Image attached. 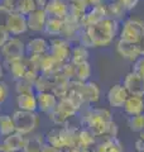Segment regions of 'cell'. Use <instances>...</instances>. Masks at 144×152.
<instances>
[{"instance_id":"cell-38","label":"cell","mask_w":144,"mask_h":152,"mask_svg":"<svg viewBox=\"0 0 144 152\" xmlns=\"http://www.w3.org/2000/svg\"><path fill=\"white\" fill-rule=\"evenodd\" d=\"M36 1H37L38 8H43V9H44V7L47 5V3L49 1V0H36Z\"/></svg>"},{"instance_id":"cell-3","label":"cell","mask_w":144,"mask_h":152,"mask_svg":"<svg viewBox=\"0 0 144 152\" xmlns=\"http://www.w3.org/2000/svg\"><path fill=\"white\" fill-rule=\"evenodd\" d=\"M79 129V127H71L67 123L62 126H57L47 133L44 141L46 143L58 150L72 148V147H76Z\"/></svg>"},{"instance_id":"cell-13","label":"cell","mask_w":144,"mask_h":152,"mask_svg":"<svg viewBox=\"0 0 144 152\" xmlns=\"http://www.w3.org/2000/svg\"><path fill=\"white\" fill-rule=\"evenodd\" d=\"M48 14L43 8H37L29 14H27V24H28V31L39 33L44 31V26L47 22Z\"/></svg>"},{"instance_id":"cell-23","label":"cell","mask_w":144,"mask_h":152,"mask_svg":"<svg viewBox=\"0 0 144 152\" xmlns=\"http://www.w3.org/2000/svg\"><path fill=\"white\" fill-rule=\"evenodd\" d=\"M97 137H96L89 128H80L77 133V141H76V147L82 150H92V147L95 146Z\"/></svg>"},{"instance_id":"cell-9","label":"cell","mask_w":144,"mask_h":152,"mask_svg":"<svg viewBox=\"0 0 144 152\" xmlns=\"http://www.w3.org/2000/svg\"><path fill=\"white\" fill-rule=\"evenodd\" d=\"M72 43L63 37H52L49 39V53L61 64L70 62Z\"/></svg>"},{"instance_id":"cell-36","label":"cell","mask_w":144,"mask_h":152,"mask_svg":"<svg viewBox=\"0 0 144 152\" xmlns=\"http://www.w3.org/2000/svg\"><path fill=\"white\" fill-rule=\"evenodd\" d=\"M42 152H61V150L55 148V147H52L51 145H48V143H44Z\"/></svg>"},{"instance_id":"cell-39","label":"cell","mask_w":144,"mask_h":152,"mask_svg":"<svg viewBox=\"0 0 144 152\" xmlns=\"http://www.w3.org/2000/svg\"><path fill=\"white\" fill-rule=\"evenodd\" d=\"M90 5H95V4H99V3H104L106 1V0H87Z\"/></svg>"},{"instance_id":"cell-29","label":"cell","mask_w":144,"mask_h":152,"mask_svg":"<svg viewBox=\"0 0 144 152\" xmlns=\"http://www.w3.org/2000/svg\"><path fill=\"white\" fill-rule=\"evenodd\" d=\"M44 143H46V141L42 140L39 136L32 137V138H28L25 147L23 148L22 152H42Z\"/></svg>"},{"instance_id":"cell-42","label":"cell","mask_w":144,"mask_h":152,"mask_svg":"<svg viewBox=\"0 0 144 152\" xmlns=\"http://www.w3.org/2000/svg\"><path fill=\"white\" fill-rule=\"evenodd\" d=\"M1 104H3V103H1V102H0V110H1Z\"/></svg>"},{"instance_id":"cell-40","label":"cell","mask_w":144,"mask_h":152,"mask_svg":"<svg viewBox=\"0 0 144 152\" xmlns=\"http://www.w3.org/2000/svg\"><path fill=\"white\" fill-rule=\"evenodd\" d=\"M4 77V64L0 62V80H3Z\"/></svg>"},{"instance_id":"cell-37","label":"cell","mask_w":144,"mask_h":152,"mask_svg":"<svg viewBox=\"0 0 144 152\" xmlns=\"http://www.w3.org/2000/svg\"><path fill=\"white\" fill-rule=\"evenodd\" d=\"M138 48H139V52H140V56H144V36L140 38V41L137 43Z\"/></svg>"},{"instance_id":"cell-17","label":"cell","mask_w":144,"mask_h":152,"mask_svg":"<svg viewBox=\"0 0 144 152\" xmlns=\"http://www.w3.org/2000/svg\"><path fill=\"white\" fill-rule=\"evenodd\" d=\"M44 10L48 17L65 19L70 13L68 0H49L44 7Z\"/></svg>"},{"instance_id":"cell-2","label":"cell","mask_w":144,"mask_h":152,"mask_svg":"<svg viewBox=\"0 0 144 152\" xmlns=\"http://www.w3.org/2000/svg\"><path fill=\"white\" fill-rule=\"evenodd\" d=\"M120 23L116 19L106 17L99 23H95L92 26L84 27L86 33L89 36V39L92 47H108L115 41V38L119 36Z\"/></svg>"},{"instance_id":"cell-11","label":"cell","mask_w":144,"mask_h":152,"mask_svg":"<svg viewBox=\"0 0 144 152\" xmlns=\"http://www.w3.org/2000/svg\"><path fill=\"white\" fill-rule=\"evenodd\" d=\"M108 17V9H106V1L99 3L95 5H90V8L86 10L84 19H82V27L92 26L95 23H99Z\"/></svg>"},{"instance_id":"cell-7","label":"cell","mask_w":144,"mask_h":152,"mask_svg":"<svg viewBox=\"0 0 144 152\" xmlns=\"http://www.w3.org/2000/svg\"><path fill=\"white\" fill-rule=\"evenodd\" d=\"M70 89L77 91L85 104H95L100 100V88L94 81H79V80H71Z\"/></svg>"},{"instance_id":"cell-10","label":"cell","mask_w":144,"mask_h":152,"mask_svg":"<svg viewBox=\"0 0 144 152\" xmlns=\"http://www.w3.org/2000/svg\"><path fill=\"white\" fill-rule=\"evenodd\" d=\"M128 96H129V93L125 89V86L123 85V83L114 84L113 86H110V89L106 93V99H108L109 105L111 108H116V109L123 108Z\"/></svg>"},{"instance_id":"cell-8","label":"cell","mask_w":144,"mask_h":152,"mask_svg":"<svg viewBox=\"0 0 144 152\" xmlns=\"http://www.w3.org/2000/svg\"><path fill=\"white\" fill-rule=\"evenodd\" d=\"M0 53H1L4 61H13V60L24 58L27 55L25 43L22 42L18 37L12 36L5 43L0 47Z\"/></svg>"},{"instance_id":"cell-18","label":"cell","mask_w":144,"mask_h":152,"mask_svg":"<svg viewBox=\"0 0 144 152\" xmlns=\"http://www.w3.org/2000/svg\"><path fill=\"white\" fill-rule=\"evenodd\" d=\"M37 94V102H38V110L49 114L56 108L57 103H58V98L56 96L53 91H41Z\"/></svg>"},{"instance_id":"cell-5","label":"cell","mask_w":144,"mask_h":152,"mask_svg":"<svg viewBox=\"0 0 144 152\" xmlns=\"http://www.w3.org/2000/svg\"><path fill=\"white\" fill-rule=\"evenodd\" d=\"M79 110L80 109L68 98L63 96L58 99V103H57L56 108L48 114V117H49L51 122L55 126H62V124H66L71 118H73L79 113Z\"/></svg>"},{"instance_id":"cell-22","label":"cell","mask_w":144,"mask_h":152,"mask_svg":"<svg viewBox=\"0 0 144 152\" xmlns=\"http://www.w3.org/2000/svg\"><path fill=\"white\" fill-rule=\"evenodd\" d=\"M27 141H28V138L25 136L15 131L14 133H12V134L4 137L3 145L8 147L12 152H20V151H23L24 147H25Z\"/></svg>"},{"instance_id":"cell-19","label":"cell","mask_w":144,"mask_h":152,"mask_svg":"<svg viewBox=\"0 0 144 152\" xmlns=\"http://www.w3.org/2000/svg\"><path fill=\"white\" fill-rule=\"evenodd\" d=\"M25 52L28 56L33 55H46L49 52V41L43 37L31 38L25 43Z\"/></svg>"},{"instance_id":"cell-4","label":"cell","mask_w":144,"mask_h":152,"mask_svg":"<svg viewBox=\"0 0 144 152\" xmlns=\"http://www.w3.org/2000/svg\"><path fill=\"white\" fill-rule=\"evenodd\" d=\"M143 36H144V20L142 18L132 15L121 20L119 36H118L119 39L130 42V43H138Z\"/></svg>"},{"instance_id":"cell-28","label":"cell","mask_w":144,"mask_h":152,"mask_svg":"<svg viewBox=\"0 0 144 152\" xmlns=\"http://www.w3.org/2000/svg\"><path fill=\"white\" fill-rule=\"evenodd\" d=\"M91 76V66L89 61L82 64L75 65V76L73 80H79V81H87Z\"/></svg>"},{"instance_id":"cell-6","label":"cell","mask_w":144,"mask_h":152,"mask_svg":"<svg viewBox=\"0 0 144 152\" xmlns=\"http://www.w3.org/2000/svg\"><path fill=\"white\" fill-rule=\"evenodd\" d=\"M12 117H13L14 124H15V131L24 136L34 132L36 128L38 127V123H39V118L37 115V112L17 109L12 114Z\"/></svg>"},{"instance_id":"cell-41","label":"cell","mask_w":144,"mask_h":152,"mask_svg":"<svg viewBox=\"0 0 144 152\" xmlns=\"http://www.w3.org/2000/svg\"><path fill=\"white\" fill-rule=\"evenodd\" d=\"M0 152H12V151L9 150L8 147H5V146H4V145L1 143V145H0Z\"/></svg>"},{"instance_id":"cell-14","label":"cell","mask_w":144,"mask_h":152,"mask_svg":"<svg viewBox=\"0 0 144 152\" xmlns=\"http://www.w3.org/2000/svg\"><path fill=\"white\" fill-rule=\"evenodd\" d=\"M123 85L128 90L129 95L144 96V79L134 71H129L123 80Z\"/></svg>"},{"instance_id":"cell-15","label":"cell","mask_w":144,"mask_h":152,"mask_svg":"<svg viewBox=\"0 0 144 152\" xmlns=\"http://www.w3.org/2000/svg\"><path fill=\"white\" fill-rule=\"evenodd\" d=\"M3 64L7 67L8 72L12 75V77L15 81H18V80L24 79L28 70V66H29V61H28V57H24V58H19V60L4 61Z\"/></svg>"},{"instance_id":"cell-21","label":"cell","mask_w":144,"mask_h":152,"mask_svg":"<svg viewBox=\"0 0 144 152\" xmlns=\"http://www.w3.org/2000/svg\"><path fill=\"white\" fill-rule=\"evenodd\" d=\"M17 107H18V109H22V110L37 112L38 110V102H37L36 91L17 94Z\"/></svg>"},{"instance_id":"cell-30","label":"cell","mask_w":144,"mask_h":152,"mask_svg":"<svg viewBox=\"0 0 144 152\" xmlns=\"http://www.w3.org/2000/svg\"><path fill=\"white\" fill-rule=\"evenodd\" d=\"M128 126L130 128L132 132H135V133L144 132V113L138 114V115L129 117Z\"/></svg>"},{"instance_id":"cell-24","label":"cell","mask_w":144,"mask_h":152,"mask_svg":"<svg viewBox=\"0 0 144 152\" xmlns=\"http://www.w3.org/2000/svg\"><path fill=\"white\" fill-rule=\"evenodd\" d=\"M106 9H108V17L113 19H116V20L121 22L127 18L128 10L121 4L120 0H109L106 3Z\"/></svg>"},{"instance_id":"cell-20","label":"cell","mask_w":144,"mask_h":152,"mask_svg":"<svg viewBox=\"0 0 144 152\" xmlns=\"http://www.w3.org/2000/svg\"><path fill=\"white\" fill-rule=\"evenodd\" d=\"M124 113L129 117L138 115V114L144 113V96L139 95H129L127 102L123 105Z\"/></svg>"},{"instance_id":"cell-12","label":"cell","mask_w":144,"mask_h":152,"mask_svg":"<svg viewBox=\"0 0 144 152\" xmlns=\"http://www.w3.org/2000/svg\"><path fill=\"white\" fill-rule=\"evenodd\" d=\"M7 29L10 33V36H15V37L25 33L28 31L27 15L18 12H12L7 23Z\"/></svg>"},{"instance_id":"cell-31","label":"cell","mask_w":144,"mask_h":152,"mask_svg":"<svg viewBox=\"0 0 144 152\" xmlns=\"http://www.w3.org/2000/svg\"><path fill=\"white\" fill-rule=\"evenodd\" d=\"M15 91H17V94L34 91V85H33V83L28 81L25 79L18 80V81H15Z\"/></svg>"},{"instance_id":"cell-34","label":"cell","mask_w":144,"mask_h":152,"mask_svg":"<svg viewBox=\"0 0 144 152\" xmlns=\"http://www.w3.org/2000/svg\"><path fill=\"white\" fill-rule=\"evenodd\" d=\"M9 96V89L5 83H3V80H0V102L4 103Z\"/></svg>"},{"instance_id":"cell-33","label":"cell","mask_w":144,"mask_h":152,"mask_svg":"<svg viewBox=\"0 0 144 152\" xmlns=\"http://www.w3.org/2000/svg\"><path fill=\"white\" fill-rule=\"evenodd\" d=\"M132 71H134L135 74H138L139 76H142L144 79V56H140L138 60L134 61Z\"/></svg>"},{"instance_id":"cell-27","label":"cell","mask_w":144,"mask_h":152,"mask_svg":"<svg viewBox=\"0 0 144 152\" xmlns=\"http://www.w3.org/2000/svg\"><path fill=\"white\" fill-rule=\"evenodd\" d=\"M15 132L13 117L9 114H0V137H7Z\"/></svg>"},{"instance_id":"cell-1","label":"cell","mask_w":144,"mask_h":152,"mask_svg":"<svg viewBox=\"0 0 144 152\" xmlns=\"http://www.w3.org/2000/svg\"><path fill=\"white\" fill-rule=\"evenodd\" d=\"M82 123L97 138L118 137V126L113 119L111 112L106 108H89L84 114Z\"/></svg>"},{"instance_id":"cell-35","label":"cell","mask_w":144,"mask_h":152,"mask_svg":"<svg viewBox=\"0 0 144 152\" xmlns=\"http://www.w3.org/2000/svg\"><path fill=\"white\" fill-rule=\"evenodd\" d=\"M10 37H12V36H10V33L8 32L7 28H1V27H0V47H1L4 43H5V42H7Z\"/></svg>"},{"instance_id":"cell-26","label":"cell","mask_w":144,"mask_h":152,"mask_svg":"<svg viewBox=\"0 0 144 152\" xmlns=\"http://www.w3.org/2000/svg\"><path fill=\"white\" fill-rule=\"evenodd\" d=\"M89 56H90V52L87 47L77 43V45L72 46V48H71L70 62L73 65L86 62V61H89Z\"/></svg>"},{"instance_id":"cell-25","label":"cell","mask_w":144,"mask_h":152,"mask_svg":"<svg viewBox=\"0 0 144 152\" xmlns=\"http://www.w3.org/2000/svg\"><path fill=\"white\" fill-rule=\"evenodd\" d=\"M63 26L65 22L63 19L60 18H55V17H48L46 26H44V32L46 34L51 36V37H61L62 32H63Z\"/></svg>"},{"instance_id":"cell-16","label":"cell","mask_w":144,"mask_h":152,"mask_svg":"<svg viewBox=\"0 0 144 152\" xmlns=\"http://www.w3.org/2000/svg\"><path fill=\"white\" fill-rule=\"evenodd\" d=\"M116 53L123 60L129 61V62H134L140 57V52H139L137 43H130L123 39H118L116 42Z\"/></svg>"},{"instance_id":"cell-32","label":"cell","mask_w":144,"mask_h":152,"mask_svg":"<svg viewBox=\"0 0 144 152\" xmlns=\"http://www.w3.org/2000/svg\"><path fill=\"white\" fill-rule=\"evenodd\" d=\"M10 13L12 10L9 8H7L4 4L0 5V27L1 28H7V23H8L9 17H10Z\"/></svg>"}]
</instances>
